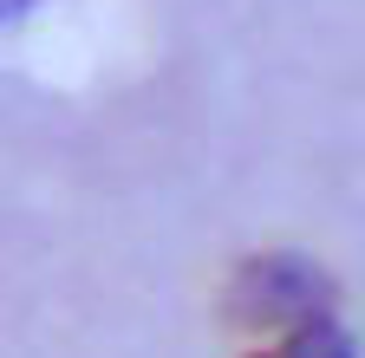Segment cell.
I'll return each mask as SVG.
<instances>
[{
    "label": "cell",
    "mask_w": 365,
    "mask_h": 358,
    "mask_svg": "<svg viewBox=\"0 0 365 358\" xmlns=\"http://www.w3.org/2000/svg\"><path fill=\"white\" fill-rule=\"evenodd\" d=\"M242 358H359V345H352V332L327 312V320H307V326L267 339V345H255V352H242Z\"/></svg>",
    "instance_id": "7a4b0ae2"
},
{
    "label": "cell",
    "mask_w": 365,
    "mask_h": 358,
    "mask_svg": "<svg viewBox=\"0 0 365 358\" xmlns=\"http://www.w3.org/2000/svg\"><path fill=\"white\" fill-rule=\"evenodd\" d=\"M333 274L319 260L307 254H287V248H274V254H248L235 274H228V320H235L242 332H267V339H281L307 320H327L333 312Z\"/></svg>",
    "instance_id": "6da1fadb"
}]
</instances>
